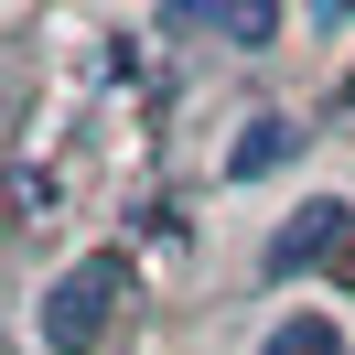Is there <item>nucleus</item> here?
Returning a JSON list of instances; mask_svg holds the SVG:
<instances>
[{
    "mask_svg": "<svg viewBox=\"0 0 355 355\" xmlns=\"http://www.w3.org/2000/svg\"><path fill=\"white\" fill-rule=\"evenodd\" d=\"M119 291H130V248H87V259H76L65 280L44 291V312H33L44 355H87L97 334L119 323Z\"/></svg>",
    "mask_w": 355,
    "mask_h": 355,
    "instance_id": "obj_1",
    "label": "nucleus"
},
{
    "mask_svg": "<svg viewBox=\"0 0 355 355\" xmlns=\"http://www.w3.org/2000/svg\"><path fill=\"white\" fill-rule=\"evenodd\" d=\"M162 22H216L237 54H259V44H280V0H173Z\"/></svg>",
    "mask_w": 355,
    "mask_h": 355,
    "instance_id": "obj_2",
    "label": "nucleus"
},
{
    "mask_svg": "<svg viewBox=\"0 0 355 355\" xmlns=\"http://www.w3.org/2000/svg\"><path fill=\"white\" fill-rule=\"evenodd\" d=\"M345 248V205H302V216L269 237V280H291V269H312V259H334Z\"/></svg>",
    "mask_w": 355,
    "mask_h": 355,
    "instance_id": "obj_3",
    "label": "nucleus"
},
{
    "mask_svg": "<svg viewBox=\"0 0 355 355\" xmlns=\"http://www.w3.org/2000/svg\"><path fill=\"white\" fill-rule=\"evenodd\" d=\"M291 140H302L291 119H248V130H237V151H226V173H237V183H259L269 162H291Z\"/></svg>",
    "mask_w": 355,
    "mask_h": 355,
    "instance_id": "obj_4",
    "label": "nucleus"
},
{
    "mask_svg": "<svg viewBox=\"0 0 355 355\" xmlns=\"http://www.w3.org/2000/svg\"><path fill=\"white\" fill-rule=\"evenodd\" d=\"M259 355H345V334H334V323H323V312H291V323H280V334H269V345H259Z\"/></svg>",
    "mask_w": 355,
    "mask_h": 355,
    "instance_id": "obj_5",
    "label": "nucleus"
},
{
    "mask_svg": "<svg viewBox=\"0 0 355 355\" xmlns=\"http://www.w3.org/2000/svg\"><path fill=\"white\" fill-rule=\"evenodd\" d=\"M345 11H355V0H312V22H345Z\"/></svg>",
    "mask_w": 355,
    "mask_h": 355,
    "instance_id": "obj_6",
    "label": "nucleus"
}]
</instances>
